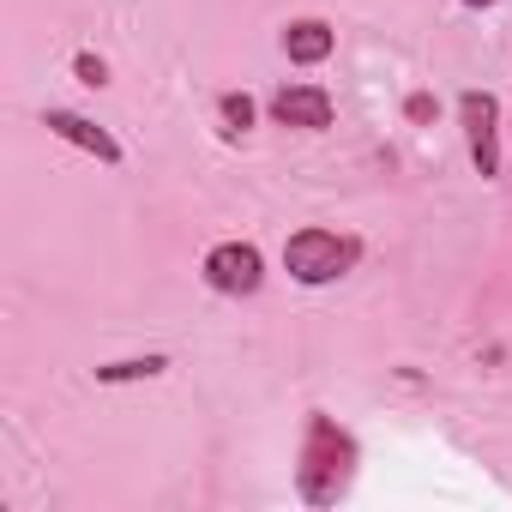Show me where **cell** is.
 Listing matches in <instances>:
<instances>
[{"mask_svg": "<svg viewBox=\"0 0 512 512\" xmlns=\"http://www.w3.org/2000/svg\"><path fill=\"white\" fill-rule=\"evenodd\" d=\"M332 43H338V37H332V25H326V19H296V25L284 31V55H290V61H302V67L326 61V55H332Z\"/></svg>", "mask_w": 512, "mask_h": 512, "instance_id": "52a82bcc", "label": "cell"}, {"mask_svg": "<svg viewBox=\"0 0 512 512\" xmlns=\"http://www.w3.org/2000/svg\"><path fill=\"white\" fill-rule=\"evenodd\" d=\"M169 362L163 356H139V362H109V368H97V380L103 386H115V380H151V374H163Z\"/></svg>", "mask_w": 512, "mask_h": 512, "instance_id": "ba28073f", "label": "cell"}, {"mask_svg": "<svg viewBox=\"0 0 512 512\" xmlns=\"http://www.w3.org/2000/svg\"><path fill=\"white\" fill-rule=\"evenodd\" d=\"M344 476H350V434L332 416H314L308 422V446H302V494L314 506H326V500H338Z\"/></svg>", "mask_w": 512, "mask_h": 512, "instance_id": "6da1fadb", "label": "cell"}, {"mask_svg": "<svg viewBox=\"0 0 512 512\" xmlns=\"http://www.w3.org/2000/svg\"><path fill=\"white\" fill-rule=\"evenodd\" d=\"M458 121H464V139H470V163L482 181L500 175V103L488 91H464L458 97Z\"/></svg>", "mask_w": 512, "mask_h": 512, "instance_id": "3957f363", "label": "cell"}, {"mask_svg": "<svg viewBox=\"0 0 512 512\" xmlns=\"http://www.w3.org/2000/svg\"><path fill=\"white\" fill-rule=\"evenodd\" d=\"M223 121H229V127H253V97L229 91V97H223Z\"/></svg>", "mask_w": 512, "mask_h": 512, "instance_id": "9c48e42d", "label": "cell"}, {"mask_svg": "<svg viewBox=\"0 0 512 512\" xmlns=\"http://www.w3.org/2000/svg\"><path fill=\"white\" fill-rule=\"evenodd\" d=\"M464 7H494V0H464Z\"/></svg>", "mask_w": 512, "mask_h": 512, "instance_id": "7c38bea8", "label": "cell"}, {"mask_svg": "<svg viewBox=\"0 0 512 512\" xmlns=\"http://www.w3.org/2000/svg\"><path fill=\"white\" fill-rule=\"evenodd\" d=\"M434 115V97H410V121H428Z\"/></svg>", "mask_w": 512, "mask_h": 512, "instance_id": "8fae6325", "label": "cell"}, {"mask_svg": "<svg viewBox=\"0 0 512 512\" xmlns=\"http://www.w3.org/2000/svg\"><path fill=\"white\" fill-rule=\"evenodd\" d=\"M266 278V260H260V247L253 241H223L205 253V284L223 290V296H253Z\"/></svg>", "mask_w": 512, "mask_h": 512, "instance_id": "277c9868", "label": "cell"}, {"mask_svg": "<svg viewBox=\"0 0 512 512\" xmlns=\"http://www.w3.org/2000/svg\"><path fill=\"white\" fill-rule=\"evenodd\" d=\"M272 115H278L284 127L320 133V127H332V97H326L320 85H284V91L272 97Z\"/></svg>", "mask_w": 512, "mask_h": 512, "instance_id": "5b68a950", "label": "cell"}, {"mask_svg": "<svg viewBox=\"0 0 512 512\" xmlns=\"http://www.w3.org/2000/svg\"><path fill=\"white\" fill-rule=\"evenodd\" d=\"M356 235H338V229H296L284 241V266L296 284H332L356 266Z\"/></svg>", "mask_w": 512, "mask_h": 512, "instance_id": "7a4b0ae2", "label": "cell"}, {"mask_svg": "<svg viewBox=\"0 0 512 512\" xmlns=\"http://www.w3.org/2000/svg\"><path fill=\"white\" fill-rule=\"evenodd\" d=\"M73 67H79V79H85V85H103V79H109V73H103V61H97V55H79V61H73Z\"/></svg>", "mask_w": 512, "mask_h": 512, "instance_id": "30bf717a", "label": "cell"}, {"mask_svg": "<svg viewBox=\"0 0 512 512\" xmlns=\"http://www.w3.org/2000/svg\"><path fill=\"white\" fill-rule=\"evenodd\" d=\"M43 127H49L55 139H67V145L91 151L97 163H121V145H115L97 121H85V115H73V109H49V115H43Z\"/></svg>", "mask_w": 512, "mask_h": 512, "instance_id": "8992f818", "label": "cell"}]
</instances>
